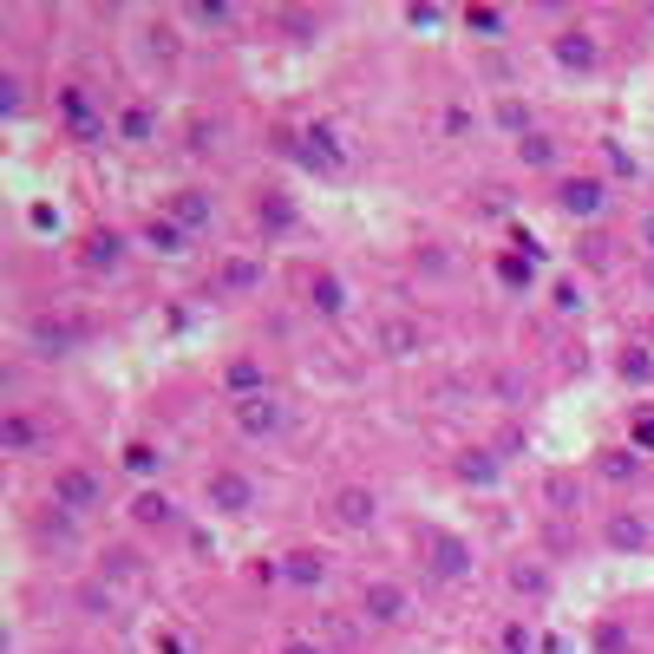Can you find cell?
Returning <instances> with one entry per match:
<instances>
[{"mask_svg":"<svg viewBox=\"0 0 654 654\" xmlns=\"http://www.w3.org/2000/svg\"><path fill=\"white\" fill-rule=\"evenodd\" d=\"M282 151H295L308 170H321V177H347V164H354V151L341 144V131L334 124H301V138L288 144L282 138Z\"/></svg>","mask_w":654,"mask_h":654,"instance_id":"6da1fadb","label":"cell"},{"mask_svg":"<svg viewBox=\"0 0 654 654\" xmlns=\"http://www.w3.org/2000/svg\"><path fill=\"white\" fill-rule=\"evenodd\" d=\"M59 124L72 144H105V111L92 105L85 85H59Z\"/></svg>","mask_w":654,"mask_h":654,"instance_id":"7a4b0ae2","label":"cell"},{"mask_svg":"<svg viewBox=\"0 0 654 654\" xmlns=\"http://www.w3.org/2000/svg\"><path fill=\"white\" fill-rule=\"evenodd\" d=\"M229 419H236V432H242V439H282L288 406H282V393L269 387V393H255V400H236V406H229Z\"/></svg>","mask_w":654,"mask_h":654,"instance_id":"3957f363","label":"cell"},{"mask_svg":"<svg viewBox=\"0 0 654 654\" xmlns=\"http://www.w3.org/2000/svg\"><path fill=\"white\" fill-rule=\"evenodd\" d=\"M46 504H59V511H72V518H85V511H98L105 504V478L98 472H85V465H66V472H52V498Z\"/></svg>","mask_w":654,"mask_h":654,"instance_id":"277c9868","label":"cell"},{"mask_svg":"<svg viewBox=\"0 0 654 654\" xmlns=\"http://www.w3.org/2000/svg\"><path fill=\"white\" fill-rule=\"evenodd\" d=\"M255 498H262V491H255V478H242V472H229V465L203 478V504H210L216 518H249V511H255Z\"/></svg>","mask_w":654,"mask_h":654,"instance_id":"5b68a950","label":"cell"},{"mask_svg":"<svg viewBox=\"0 0 654 654\" xmlns=\"http://www.w3.org/2000/svg\"><path fill=\"white\" fill-rule=\"evenodd\" d=\"M406 616H413V596H406L400 583H387V576L360 583V622H373V629H400Z\"/></svg>","mask_w":654,"mask_h":654,"instance_id":"8992f818","label":"cell"},{"mask_svg":"<svg viewBox=\"0 0 654 654\" xmlns=\"http://www.w3.org/2000/svg\"><path fill=\"white\" fill-rule=\"evenodd\" d=\"M557 210H563L570 223H596V216L609 210V183H603V177H563V183H557Z\"/></svg>","mask_w":654,"mask_h":654,"instance_id":"52a82bcc","label":"cell"},{"mask_svg":"<svg viewBox=\"0 0 654 654\" xmlns=\"http://www.w3.org/2000/svg\"><path fill=\"white\" fill-rule=\"evenodd\" d=\"M79 341H85V328L66 321V314H33V328H26V347H33L39 360H66Z\"/></svg>","mask_w":654,"mask_h":654,"instance_id":"ba28073f","label":"cell"},{"mask_svg":"<svg viewBox=\"0 0 654 654\" xmlns=\"http://www.w3.org/2000/svg\"><path fill=\"white\" fill-rule=\"evenodd\" d=\"M426 347V328L413 321V314H387V321H373V354L380 360H413Z\"/></svg>","mask_w":654,"mask_h":654,"instance_id":"9c48e42d","label":"cell"},{"mask_svg":"<svg viewBox=\"0 0 654 654\" xmlns=\"http://www.w3.org/2000/svg\"><path fill=\"white\" fill-rule=\"evenodd\" d=\"M550 52H557L563 72H596V66H603V39H596L590 26H563V33L550 39Z\"/></svg>","mask_w":654,"mask_h":654,"instance_id":"30bf717a","label":"cell"},{"mask_svg":"<svg viewBox=\"0 0 654 654\" xmlns=\"http://www.w3.org/2000/svg\"><path fill=\"white\" fill-rule=\"evenodd\" d=\"M426 557H432V576H439V583H459V576H472V544H465V537L426 531Z\"/></svg>","mask_w":654,"mask_h":654,"instance_id":"8fae6325","label":"cell"},{"mask_svg":"<svg viewBox=\"0 0 654 654\" xmlns=\"http://www.w3.org/2000/svg\"><path fill=\"white\" fill-rule=\"evenodd\" d=\"M334 524L341 531H373V518H380V498L367 491V485H347V491H334Z\"/></svg>","mask_w":654,"mask_h":654,"instance_id":"7c38bea8","label":"cell"},{"mask_svg":"<svg viewBox=\"0 0 654 654\" xmlns=\"http://www.w3.org/2000/svg\"><path fill=\"white\" fill-rule=\"evenodd\" d=\"M603 537H609V550H654V524H649V511H609Z\"/></svg>","mask_w":654,"mask_h":654,"instance_id":"4fadbf2b","label":"cell"},{"mask_svg":"<svg viewBox=\"0 0 654 654\" xmlns=\"http://www.w3.org/2000/svg\"><path fill=\"white\" fill-rule=\"evenodd\" d=\"M334 576V557L328 550H288L282 557V583H295V590H321Z\"/></svg>","mask_w":654,"mask_h":654,"instance_id":"5bb4252c","label":"cell"},{"mask_svg":"<svg viewBox=\"0 0 654 654\" xmlns=\"http://www.w3.org/2000/svg\"><path fill=\"white\" fill-rule=\"evenodd\" d=\"M170 223H177L183 236L210 229V223H216V197H210V190H177V197H170Z\"/></svg>","mask_w":654,"mask_h":654,"instance_id":"9a60e30c","label":"cell"},{"mask_svg":"<svg viewBox=\"0 0 654 654\" xmlns=\"http://www.w3.org/2000/svg\"><path fill=\"white\" fill-rule=\"evenodd\" d=\"M79 262H85L92 275H118V269H124V236H118V229H92Z\"/></svg>","mask_w":654,"mask_h":654,"instance_id":"2e32d148","label":"cell"},{"mask_svg":"<svg viewBox=\"0 0 654 654\" xmlns=\"http://www.w3.org/2000/svg\"><path fill=\"white\" fill-rule=\"evenodd\" d=\"M131 524H138V531H177V504H170V491H151V485H144V491L131 498Z\"/></svg>","mask_w":654,"mask_h":654,"instance_id":"e0dca14e","label":"cell"},{"mask_svg":"<svg viewBox=\"0 0 654 654\" xmlns=\"http://www.w3.org/2000/svg\"><path fill=\"white\" fill-rule=\"evenodd\" d=\"M308 308H314V314H321V321H341V314H347V282H341V275H328V269H321V275H314V282H308Z\"/></svg>","mask_w":654,"mask_h":654,"instance_id":"ac0fdd59","label":"cell"},{"mask_svg":"<svg viewBox=\"0 0 654 654\" xmlns=\"http://www.w3.org/2000/svg\"><path fill=\"white\" fill-rule=\"evenodd\" d=\"M111 138H118V144H151V138H157V111H151V105H124L118 124H111Z\"/></svg>","mask_w":654,"mask_h":654,"instance_id":"d6986e66","label":"cell"},{"mask_svg":"<svg viewBox=\"0 0 654 654\" xmlns=\"http://www.w3.org/2000/svg\"><path fill=\"white\" fill-rule=\"evenodd\" d=\"M138 242H144L151 255H183V249H190V236H183V229H177L170 216H151V223L138 229Z\"/></svg>","mask_w":654,"mask_h":654,"instance_id":"ffe728a7","label":"cell"},{"mask_svg":"<svg viewBox=\"0 0 654 654\" xmlns=\"http://www.w3.org/2000/svg\"><path fill=\"white\" fill-rule=\"evenodd\" d=\"M223 387H229V406H236V400H255V393H269V373H262L255 360H229V367H223Z\"/></svg>","mask_w":654,"mask_h":654,"instance_id":"44dd1931","label":"cell"},{"mask_svg":"<svg viewBox=\"0 0 654 654\" xmlns=\"http://www.w3.org/2000/svg\"><path fill=\"white\" fill-rule=\"evenodd\" d=\"M544 504H550L557 518H576V511H583V485H576V472H550V478H544Z\"/></svg>","mask_w":654,"mask_h":654,"instance_id":"7402d4cb","label":"cell"},{"mask_svg":"<svg viewBox=\"0 0 654 654\" xmlns=\"http://www.w3.org/2000/svg\"><path fill=\"white\" fill-rule=\"evenodd\" d=\"M596 472H603L609 485H635V478H642V452H635V445H609V452L596 459Z\"/></svg>","mask_w":654,"mask_h":654,"instance_id":"603a6c76","label":"cell"},{"mask_svg":"<svg viewBox=\"0 0 654 654\" xmlns=\"http://www.w3.org/2000/svg\"><path fill=\"white\" fill-rule=\"evenodd\" d=\"M0 445L20 459V452H33V445H39V426H33L26 413H7V419H0Z\"/></svg>","mask_w":654,"mask_h":654,"instance_id":"cb8c5ba5","label":"cell"},{"mask_svg":"<svg viewBox=\"0 0 654 654\" xmlns=\"http://www.w3.org/2000/svg\"><path fill=\"white\" fill-rule=\"evenodd\" d=\"M262 282V262L255 255H229L223 262V295H242V288H255Z\"/></svg>","mask_w":654,"mask_h":654,"instance_id":"d4e9b609","label":"cell"},{"mask_svg":"<svg viewBox=\"0 0 654 654\" xmlns=\"http://www.w3.org/2000/svg\"><path fill=\"white\" fill-rule=\"evenodd\" d=\"M98 576H111V583H138V576H144V557H138V550H105V557H98Z\"/></svg>","mask_w":654,"mask_h":654,"instance_id":"484cf974","label":"cell"},{"mask_svg":"<svg viewBox=\"0 0 654 654\" xmlns=\"http://www.w3.org/2000/svg\"><path fill=\"white\" fill-rule=\"evenodd\" d=\"M518 157H524L531 170H550V164H557V138H550V131H531V138H518Z\"/></svg>","mask_w":654,"mask_h":654,"instance_id":"4316f807","label":"cell"},{"mask_svg":"<svg viewBox=\"0 0 654 654\" xmlns=\"http://www.w3.org/2000/svg\"><path fill=\"white\" fill-rule=\"evenodd\" d=\"M124 472H138V478H157V472H164V452H157L151 439H131V445H124Z\"/></svg>","mask_w":654,"mask_h":654,"instance_id":"83f0119b","label":"cell"},{"mask_svg":"<svg viewBox=\"0 0 654 654\" xmlns=\"http://www.w3.org/2000/svg\"><path fill=\"white\" fill-rule=\"evenodd\" d=\"M511 590H518V596H531V603H544V596H550L544 563H511Z\"/></svg>","mask_w":654,"mask_h":654,"instance_id":"f1b7e54d","label":"cell"},{"mask_svg":"<svg viewBox=\"0 0 654 654\" xmlns=\"http://www.w3.org/2000/svg\"><path fill=\"white\" fill-rule=\"evenodd\" d=\"M33 531H39V544H72V511H59V504H46V518H39Z\"/></svg>","mask_w":654,"mask_h":654,"instance_id":"f546056e","label":"cell"},{"mask_svg":"<svg viewBox=\"0 0 654 654\" xmlns=\"http://www.w3.org/2000/svg\"><path fill=\"white\" fill-rule=\"evenodd\" d=\"M183 20H197V26H236V7H223V0H197V7H183Z\"/></svg>","mask_w":654,"mask_h":654,"instance_id":"4dcf8cb0","label":"cell"},{"mask_svg":"<svg viewBox=\"0 0 654 654\" xmlns=\"http://www.w3.org/2000/svg\"><path fill=\"white\" fill-rule=\"evenodd\" d=\"M465 26H472V33H485V39H504V26H511V20H504L498 7H465Z\"/></svg>","mask_w":654,"mask_h":654,"instance_id":"1f68e13d","label":"cell"},{"mask_svg":"<svg viewBox=\"0 0 654 654\" xmlns=\"http://www.w3.org/2000/svg\"><path fill=\"white\" fill-rule=\"evenodd\" d=\"M459 478H465V485H491V478H498V459H491V452H465V459H459Z\"/></svg>","mask_w":654,"mask_h":654,"instance_id":"d6a6232c","label":"cell"},{"mask_svg":"<svg viewBox=\"0 0 654 654\" xmlns=\"http://www.w3.org/2000/svg\"><path fill=\"white\" fill-rule=\"evenodd\" d=\"M498 649H504V654H537L531 622H504V629H498Z\"/></svg>","mask_w":654,"mask_h":654,"instance_id":"836d02e7","label":"cell"},{"mask_svg":"<svg viewBox=\"0 0 654 654\" xmlns=\"http://www.w3.org/2000/svg\"><path fill=\"white\" fill-rule=\"evenodd\" d=\"M144 39H151V59H164V66L177 59V26H164V20H151V26H144Z\"/></svg>","mask_w":654,"mask_h":654,"instance_id":"e575fe53","label":"cell"},{"mask_svg":"<svg viewBox=\"0 0 654 654\" xmlns=\"http://www.w3.org/2000/svg\"><path fill=\"white\" fill-rule=\"evenodd\" d=\"M498 124H504L511 138H531V105H518V98H498Z\"/></svg>","mask_w":654,"mask_h":654,"instance_id":"d590c367","label":"cell"},{"mask_svg":"<svg viewBox=\"0 0 654 654\" xmlns=\"http://www.w3.org/2000/svg\"><path fill=\"white\" fill-rule=\"evenodd\" d=\"M255 216H262L269 229H288V223H295V210H288V203H282L275 190H262V197H255Z\"/></svg>","mask_w":654,"mask_h":654,"instance_id":"8d00e7d4","label":"cell"},{"mask_svg":"<svg viewBox=\"0 0 654 654\" xmlns=\"http://www.w3.org/2000/svg\"><path fill=\"white\" fill-rule=\"evenodd\" d=\"M20 105H26V85H20V72H0V111L13 118Z\"/></svg>","mask_w":654,"mask_h":654,"instance_id":"74e56055","label":"cell"},{"mask_svg":"<svg viewBox=\"0 0 654 654\" xmlns=\"http://www.w3.org/2000/svg\"><path fill=\"white\" fill-rule=\"evenodd\" d=\"M321 629H328V642H334V649H354V642H360V629H354L347 616H321Z\"/></svg>","mask_w":654,"mask_h":654,"instance_id":"f35d334b","label":"cell"},{"mask_svg":"<svg viewBox=\"0 0 654 654\" xmlns=\"http://www.w3.org/2000/svg\"><path fill=\"white\" fill-rule=\"evenodd\" d=\"M622 380H654L649 347H629V354H622Z\"/></svg>","mask_w":654,"mask_h":654,"instance_id":"ab89813d","label":"cell"},{"mask_svg":"<svg viewBox=\"0 0 654 654\" xmlns=\"http://www.w3.org/2000/svg\"><path fill=\"white\" fill-rule=\"evenodd\" d=\"M629 445H635L642 459L654 452V413H635V426H629Z\"/></svg>","mask_w":654,"mask_h":654,"instance_id":"60d3db41","label":"cell"},{"mask_svg":"<svg viewBox=\"0 0 654 654\" xmlns=\"http://www.w3.org/2000/svg\"><path fill=\"white\" fill-rule=\"evenodd\" d=\"M498 275H504L511 288H524V282H531V255H524V262H518V255H504V262H498Z\"/></svg>","mask_w":654,"mask_h":654,"instance_id":"b9f144b4","label":"cell"},{"mask_svg":"<svg viewBox=\"0 0 654 654\" xmlns=\"http://www.w3.org/2000/svg\"><path fill=\"white\" fill-rule=\"evenodd\" d=\"M190 151H216V124L197 118V124H190Z\"/></svg>","mask_w":654,"mask_h":654,"instance_id":"7bdbcfd3","label":"cell"},{"mask_svg":"<svg viewBox=\"0 0 654 654\" xmlns=\"http://www.w3.org/2000/svg\"><path fill=\"white\" fill-rule=\"evenodd\" d=\"M557 308H563V314H576V308H583V288H570V282H557Z\"/></svg>","mask_w":654,"mask_h":654,"instance_id":"ee69618b","label":"cell"},{"mask_svg":"<svg viewBox=\"0 0 654 654\" xmlns=\"http://www.w3.org/2000/svg\"><path fill=\"white\" fill-rule=\"evenodd\" d=\"M406 20H413V26H439L445 13H439V7H406Z\"/></svg>","mask_w":654,"mask_h":654,"instance_id":"f6af8a7d","label":"cell"},{"mask_svg":"<svg viewBox=\"0 0 654 654\" xmlns=\"http://www.w3.org/2000/svg\"><path fill=\"white\" fill-rule=\"evenodd\" d=\"M596 649H603V654H622L629 642H622V629H603V635H596Z\"/></svg>","mask_w":654,"mask_h":654,"instance_id":"bcb514c9","label":"cell"},{"mask_svg":"<svg viewBox=\"0 0 654 654\" xmlns=\"http://www.w3.org/2000/svg\"><path fill=\"white\" fill-rule=\"evenodd\" d=\"M282 654H328V649H321V642H301V635H295V642H282Z\"/></svg>","mask_w":654,"mask_h":654,"instance_id":"7dc6e473","label":"cell"},{"mask_svg":"<svg viewBox=\"0 0 654 654\" xmlns=\"http://www.w3.org/2000/svg\"><path fill=\"white\" fill-rule=\"evenodd\" d=\"M642 249H649V255H654V210H649V216H642Z\"/></svg>","mask_w":654,"mask_h":654,"instance_id":"c3c4849f","label":"cell"},{"mask_svg":"<svg viewBox=\"0 0 654 654\" xmlns=\"http://www.w3.org/2000/svg\"><path fill=\"white\" fill-rule=\"evenodd\" d=\"M157 649H164V654H183V642H177V635H157Z\"/></svg>","mask_w":654,"mask_h":654,"instance_id":"681fc988","label":"cell"}]
</instances>
